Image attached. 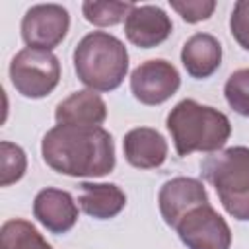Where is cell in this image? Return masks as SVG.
I'll use <instances>...</instances> for the list:
<instances>
[{
  "label": "cell",
  "mask_w": 249,
  "mask_h": 249,
  "mask_svg": "<svg viewBox=\"0 0 249 249\" xmlns=\"http://www.w3.org/2000/svg\"><path fill=\"white\" fill-rule=\"evenodd\" d=\"M41 156L68 177H103L115 169V142L101 126L56 124L43 136Z\"/></svg>",
  "instance_id": "cell-1"
},
{
  "label": "cell",
  "mask_w": 249,
  "mask_h": 249,
  "mask_svg": "<svg viewBox=\"0 0 249 249\" xmlns=\"http://www.w3.org/2000/svg\"><path fill=\"white\" fill-rule=\"evenodd\" d=\"M165 126L179 156H189L193 152H220L231 136L230 119L222 111L195 99L179 101L169 111Z\"/></svg>",
  "instance_id": "cell-2"
},
{
  "label": "cell",
  "mask_w": 249,
  "mask_h": 249,
  "mask_svg": "<svg viewBox=\"0 0 249 249\" xmlns=\"http://www.w3.org/2000/svg\"><path fill=\"white\" fill-rule=\"evenodd\" d=\"M78 80L93 91L117 89L128 72V51L121 39L107 31H91L74 49Z\"/></svg>",
  "instance_id": "cell-3"
},
{
  "label": "cell",
  "mask_w": 249,
  "mask_h": 249,
  "mask_svg": "<svg viewBox=\"0 0 249 249\" xmlns=\"http://www.w3.org/2000/svg\"><path fill=\"white\" fill-rule=\"evenodd\" d=\"M200 175L216 189L226 212L249 222V148L231 146L214 152L200 163Z\"/></svg>",
  "instance_id": "cell-4"
},
{
  "label": "cell",
  "mask_w": 249,
  "mask_h": 249,
  "mask_svg": "<svg viewBox=\"0 0 249 249\" xmlns=\"http://www.w3.org/2000/svg\"><path fill=\"white\" fill-rule=\"evenodd\" d=\"M10 80L23 97H47L60 82V62L51 51L25 47L10 62Z\"/></svg>",
  "instance_id": "cell-5"
},
{
  "label": "cell",
  "mask_w": 249,
  "mask_h": 249,
  "mask_svg": "<svg viewBox=\"0 0 249 249\" xmlns=\"http://www.w3.org/2000/svg\"><path fill=\"white\" fill-rule=\"evenodd\" d=\"M187 249H230L231 230L228 222L208 204L189 210L173 228Z\"/></svg>",
  "instance_id": "cell-6"
},
{
  "label": "cell",
  "mask_w": 249,
  "mask_h": 249,
  "mask_svg": "<svg viewBox=\"0 0 249 249\" xmlns=\"http://www.w3.org/2000/svg\"><path fill=\"white\" fill-rule=\"evenodd\" d=\"M70 14L60 4H35L21 19V37L27 47L53 51L66 37Z\"/></svg>",
  "instance_id": "cell-7"
},
{
  "label": "cell",
  "mask_w": 249,
  "mask_h": 249,
  "mask_svg": "<svg viewBox=\"0 0 249 249\" xmlns=\"http://www.w3.org/2000/svg\"><path fill=\"white\" fill-rule=\"evenodd\" d=\"M179 86L181 76L177 68L163 58L146 60L130 74V91L144 105H161L177 93Z\"/></svg>",
  "instance_id": "cell-8"
},
{
  "label": "cell",
  "mask_w": 249,
  "mask_h": 249,
  "mask_svg": "<svg viewBox=\"0 0 249 249\" xmlns=\"http://www.w3.org/2000/svg\"><path fill=\"white\" fill-rule=\"evenodd\" d=\"M158 204L163 222L175 228L177 222L193 208L208 204V195L204 185L193 177H173L165 181L158 193Z\"/></svg>",
  "instance_id": "cell-9"
},
{
  "label": "cell",
  "mask_w": 249,
  "mask_h": 249,
  "mask_svg": "<svg viewBox=\"0 0 249 249\" xmlns=\"http://www.w3.org/2000/svg\"><path fill=\"white\" fill-rule=\"evenodd\" d=\"M173 23L171 18L160 8L152 4L136 6L128 12L124 19V35L126 39L140 47V49H152L161 45L171 35Z\"/></svg>",
  "instance_id": "cell-10"
},
{
  "label": "cell",
  "mask_w": 249,
  "mask_h": 249,
  "mask_svg": "<svg viewBox=\"0 0 249 249\" xmlns=\"http://www.w3.org/2000/svg\"><path fill=\"white\" fill-rule=\"evenodd\" d=\"M33 216L51 233H66L78 222V206L68 191L47 187L33 200Z\"/></svg>",
  "instance_id": "cell-11"
},
{
  "label": "cell",
  "mask_w": 249,
  "mask_h": 249,
  "mask_svg": "<svg viewBox=\"0 0 249 249\" xmlns=\"http://www.w3.org/2000/svg\"><path fill=\"white\" fill-rule=\"evenodd\" d=\"M58 124L72 126H99L107 119V105L93 89H80L62 99L54 109Z\"/></svg>",
  "instance_id": "cell-12"
},
{
  "label": "cell",
  "mask_w": 249,
  "mask_h": 249,
  "mask_svg": "<svg viewBox=\"0 0 249 249\" xmlns=\"http://www.w3.org/2000/svg\"><path fill=\"white\" fill-rule=\"evenodd\" d=\"M124 160L138 169H156L167 158L165 138L150 126H138L124 134L123 140Z\"/></svg>",
  "instance_id": "cell-13"
},
{
  "label": "cell",
  "mask_w": 249,
  "mask_h": 249,
  "mask_svg": "<svg viewBox=\"0 0 249 249\" xmlns=\"http://www.w3.org/2000/svg\"><path fill=\"white\" fill-rule=\"evenodd\" d=\"M181 62L191 78L195 80L210 78L220 68L222 45L210 33H195L183 45Z\"/></svg>",
  "instance_id": "cell-14"
},
{
  "label": "cell",
  "mask_w": 249,
  "mask_h": 249,
  "mask_svg": "<svg viewBox=\"0 0 249 249\" xmlns=\"http://www.w3.org/2000/svg\"><path fill=\"white\" fill-rule=\"evenodd\" d=\"M78 204L95 220H111L124 208L126 195L115 183H80Z\"/></svg>",
  "instance_id": "cell-15"
},
{
  "label": "cell",
  "mask_w": 249,
  "mask_h": 249,
  "mask_svg": "<svg viewBox=\"0 0 249 249\" xmlns=\"http://www.w3.org/2000/svg\"><path fill=\"white\" fill-rule=\"evenodd\" d=\"M0 249H53L37 228L21 218L6 220L0 228Z\"/></svg>",
  "instance_id": "cell-16"
},
{
  "label": "cell",
  "mask_w": 249,
  "mask_h": 249,
  "mask_svg": "<svg viewBox=\"0 0 249 249\" xmlns=\"http://www.w3.org/2000/svg\"><path fill=\"white\" fill-rule=\"evenodd\" d=\"M134 8L130 2H84L82 4V14L84 18L97 25V27H113L126 19L128 12Z\"/></svg>",
  "instance_id": "cell-17"
},
{
  "label": "cell",
  "mask_w": 249,
  "mask_h": 249,
  "mask_svg": "<svg viewBox=\"0 0 249 249\" xmlns=\"http://www.w3.org/2000/svg\"><path fill=\"white\" fill-rule=\"evenodd\" d=\"M27 169V156L25 152L8 140L0 142V185L8 187L18 183Z\"/></svg>",
  "instance_id": "cell-18"
},
{
  "label": "cell",
  "mask_w": 249,
  "mask_h": 249,
  "mask_svg": "<svg viewBox=\"0 0 249 249\" xmlns=\"http://www.w3.org/2000/svg\"><path fill=\"white\" fill-rule=\"evenodd\" d=\"M224 95L237 115L249 119V68H239L228 76Z\"/></svg>",
  "instance_id": "cell-19"
},
{
  "label": "cell",
  "mask_w": 249,
  "mask_h": 249,
  "mask_svg": "<svg viewBox=\"0 0 249 249\" xmlns=\"http://www.w3.org/2000/svg\"><path fill=\"white\" fill-rule=\"evenodd\" d=\"M169 6L183 18L187 23H198L208 19L214 10L216 2L214 0H169Z\"/></svg>",
  "instance_id": "cell-20"
},
{
  "label": "cell",
  "mask_w": 249,
  "mask_h": 249,
  "mask_svg": "<svg viewBox=\"0 0 249 249\" xmlns=\"http://www.w3.org/2000/svg\"><path fill=\"white\" fill-rule=\"evenodd\" d=\"M230 31L237 45L249 51V0H237L230 16Z\"/></svg>",
  "instance_id": "cell-21"
}]
</instances>
